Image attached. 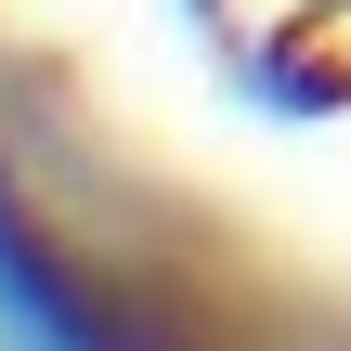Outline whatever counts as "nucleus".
I'll use <instances>...</instances> for the list:
<instances>
[{"label":"nucleus","instance_id":"1","mask_svg":"<svg viewBox=\"0 0 351 351\" xmlns=\"http://www.w3.org/2000/svg\"><path fill=\"white\" fill-rule=\"evenodd\" d=\"M0 339L13 351H130V326L91 287V261H65V234L13 195V169H0Z\"/></svg>","mask_w":351,"mask_h":351}]
</instances>
